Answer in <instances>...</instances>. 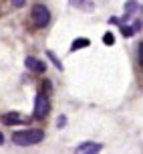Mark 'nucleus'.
<instances>
[{
  "mask_svg": "<svg viewBox=\"0 0 143 154\" xmlns=\"http://www.w3.org/2000/svg\"><path fill=\"white\" fill-rule=\"evenodd\" d=\"M45 138V132L42 130H22V132H14L12 134V142L18 144V146H32V144H38L40 140Z\"/></svg>",
  "mask_w": 143,
  "mask_h": 154,
  "instance_id": "f257e3e1",
  "label": "nucleus"
},
{
  "mask_svg": "<svg viewBox=\"0 0 143 154\" xmlns=\"http://www.w3.org/2000/svg\"><path fill=\"white\" fill-rule=\"evenodd\" d=\"M30 16H32L34 26H38V29L46 26V24H48V20H51V12H48V8L42 6V4H34V6H32V10H30Z\"/></svg>",
  "mask_w": 143,
  "mask_h": 154,
  "instance_id": "f03ea898",
  "label": "nucleus"
},
{
  "mask_svg": "<svg viewBox=\"0 0 143 154\" xmlns=\"http://www.w3.org/2000/svg\"><path fill=\"white\" fill-rule=\"evenodd\" d=\"M46 114H48V100H46V95L38 93L34 100V118H45Z\"/></svg>",
  "mask_w": 143,
  "mask_h": 154,
  "instance_id": "7ed1b4c3",
  "label": "nucleus"
},
{
  "mask_svg": "<svg viewBox=\"0 0 143 154\" xmlns=\"http://www.w3.org/2000/svg\"><path fill=\"white\" fill-rule=\"evenodd\" d=\"M103 150V144H99V142H85L81 146H77L75 154H99Z\"/></svg>",
  "mask_w": 143,
  "mask_h": 154,
  "instance_id": "20e7f679",
  "label": "nucleus"
},
{
  "mask_svg": "<svg viewBox=\"0 0 143 154\" xmlns=\"http://www.w3.org/2000/svg\"><path fill=\"white\" fill-rule=\"evenodd\" d=\"M24 65L28 67V71H34V73H45L46 71L45 63H40L38 59H34V57H26V59H24Z\"/></svg>",
  "mask_w": 143,
  "mask_h": 154,
  "instance_id": "39448f33",
  "label": "nucleus"
},
{
  "mask_svg": "<svg viewBox=\"0 0 143 154\" xmlns=\"http://www.w3.org/2000/svg\"><path fill=\"white\" fill-rule=\"evenodd\" d=\"M2 122L8 124V126H12V124H20V122H24V120H22V116H20V114L10 112V114H4V116H2Z\"/></svg>",
  "mask_w": 143,
  "mask_h": 154,
  "instance_id": "423d86ee",
  "label": "nucleus"
},
{
  "mask_svg": "<svg viewBox=\"0 0 143 154\" xmlns=\"http://www.w3.org/2000/svg\"><path fill=\"white\" fill-rule=\"evenodd\" d=\"M71 6H75V8H85V10H91V8H93V2H91V0H71Z\"/></svg>",
  "mask_w": 143,
  "mask_h": 154,
  "instance_id": "0eeeda50",
  "label": "nucleus"
},
{
  "mask_svg": "<svg viewBox=\"0 0 143 154\" xmlns=\"http://www.w3.org/2000/svg\"><path fill=\"white\" fill-rule=\"evenodd\" d=\"M85 47H89V38H77L71 45V51H79V49H85Z\"/></svg>",
  "mask_w": 143,
  "mask_h": 154,
  "instance_id": "6e6552de",
  "label": "nucleus"
},
{
  "mask_svg": "<svg viewBox=\"0 0 143 154\" xmlns=\"http://www.w3.org/2000/svg\"><path fill=\"white\" fill-rule=\"evenodd\" d=\"M137 8H139V6H137L135 0H129L127 4H125V18H129V16H131V14L137 10Z\"/></svg>",
  "mask_w": 143,
  "mask_h": 154,
  "instance_id": "1a4fd4ad",
  "label": "nucleus"
},
{
  "mask_svg": "<svg viewBox=\"0 0 143 154\" xmlns=\"http://www.w3.org/2000/svg\"><path fill=\"white\" fill-rule=\"evenodd\" d=\"M46 55H48V59H51V61H53V63H54V65H57V67H59L60 71H63V63H60L59 59L54 57V53H53V51H48V53H46Z\"/></svg>",
  "mask_w": 143,
  "mask_h": 154,
  "instance_id": "9d476101",
  "label": "nucleus"
},
{
  "mask_svg": "<svg viewBox=\"0 0 143 154\" xmlns=\"http://www.w3.org/2000/svg\"><path fill=\"white\" fill-rule=\"evenodd\" d=\"M103 43H105V45H113V43H115V37L111 35V32H105V35H103Z\"/></svg>",
  "mask_w": 143,
  "mask_h": 154,
  "instance_id": "9b49d317",
  "label": "nucleus"
},
{
  "mask_svg": "<svg viewBox=\"0 0 143 154\" xmlns=\"http://www.w3.org/2000/svg\"><path fill=\"white\" fill-rule=\"evenodd\" d=\"M10 2H12V6H24V2H26V0H10Z\"/></svg>",
  "mask_w": 143,
  "mask_h": 154,
  "instance_id": "f8f14e48",
  "label": "nucleus"
},
{
  "mask_svg": "<svg viewBox=\"0 0 143 154\" xmlns=\"http://www.w3.org/2000/svg\"><path fill=\"white\" fill-rule=\"evenodd\" d=\"M65 124H67V118H65V116H60V118H59V122H57V126H59V128H63Z\"/></svg>",
  "mask_w": 143,
  "mask_h": 154,
  "instance_id": "ddd939ff",
  "label": "nucleus"
},
{
  "mask_svg": "<svg viewBox=\"0 0 143 154\" xmlns=\"http://www.w3.org/2000/svg\"><path fill=\"white\" fill-rule=\"evenodd\" d=\"M139 63L143 65V43H141V47H139Z\"/></svg>",
  "mask_w": 143,
  "mask_h": 154,
  "instance_id": "4468645a",
  "label": "nucleus"
},
{
  "mask_svg": "<svg viewBox=\"0 0 143 154\" xmlns=\"http://www.w3.org/2000/svg\"><path fill=\"white\" fill-rule=\"evenodd\" d=\"M4 144V136H2V132H0V146Z\"/></svg>",
  "mask_w": 143,
  "mask_h": 154,
  "instance_id": "2eb2a0df",
  "label": "nucleus"
}]
</instances>
